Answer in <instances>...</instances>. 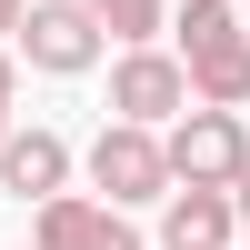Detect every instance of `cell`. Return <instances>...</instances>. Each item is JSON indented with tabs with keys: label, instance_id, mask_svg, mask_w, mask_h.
<instances>
[{
	"label": "cell",
	"instance_id": "cell-9",
	"mask_svg": "<svg viewBox=\"0 0 250 250\" xmlns=\"http://www.w3.org/2000/svg\"><path fill=\"white\" fill-rule=\"evenodd\" d=\"M80 10H90L110 40H130V50H150V40H160V0H80Z\"/></svg>",
	"mask_w": 250,
	"mask_h": 250
},
{
	"label": "cell",
	"instance_id": "cell-5",
	"mask_svg": "<svg viewBox=\"0 0 250 250\" xmlns=\"http://www.w3.org/2000/svg\"><path fill=\"white\" fill-rule=\"evenodd\" d=\"M190 110V70H180V50H120L110 70V120H140V130H160V120Z\"/></svg>",
	"mask_w": 250,
	"mask_h": 250
},
{
	"label": "cell",
	"instance_id": "cell-10",
	"mask_svg": "<svg viewBox=\"0 0 250 250\" xmlns=\"http://www.w3.org/2000/svg\"><path fill=\"white\" fill-rule=\"evenodd\" d=\"M10 100H20V60L0 50V140H10Z\"/></svg>",
	"mask_w": 250,
	"mask_h": 250
},
{
	"label": "cell",
	"instance_id": "cell-3",
	"mask_svg": "<svg viewBox=\"0 0 250 250\" xmlns=\"http://www.w3.org/2000/svg\"><path fill=\"white\" fill-rule=\"evenodd\" d=\"M90 190L110 200V210H130V200H170V150H160V130H140V120H110V130L90 140Z\"/></svg>",
	"mask_w": 250,
	"mask_h": 250
},
{
	"label": "cell",
	"instance_id": "cell-1",
	"mask_svg": "<svg viewBox=\"0 0 250 250\" xmlns=\"http://www.w3.org/2000/svg\"><path fill=\"white\" fill-rule=\"evenodd\" d=\"M170 50L190 70V100H210V110L250 100V20H240V0H180Z\"/></svg>",
	"mask_w": 250,
	"mask_h": 250
},
{
	"label": "cell",
	"instance_id": "cell-6",
	"mask_svg": "<svg viewBox=\"0 0 250 250\" xmlns=\"http://www.w3.org/2000/svg\"><path fill=\"white\" fill-rule=\"evenodd\" d=\"M40 250H140V230L110 210V200L60 190V200H40Z\"/></svg>",
	"mask_w": 250,
	"mask_h": 250
},
{
	"label": "cell",
	"instance_id": "cell-2",
	"mask_svg": "<svg viewBox=\"0 0 250 250\" xmlns=\"http://www.w3.org/2000/svg\"><path fill=\"white\" fill-rule=\"evenodd\" d=\"M160 150H170V180L180 190H240V170H250V130H240V110H180L170 130H160Z\"/></svg>",
	"mask_w": 250,
	"mask_h": 250
},
{
	"label": "cell",
	"instance_id": "cell-8",
	"mask_svg": "<svg viewBox=\"0 0 250 250\" xmlns=\"http://www.w3.org/2000/svg\"><path fill=\"white\" fill-rule=\"evenodd\" d=\"M230 230H240L230 190H170V210H160V250H230Z\"/></svg>",
	"mask_w": 250,
	"mask_h": 250
},
{
	"label": "cell",
	"instance_id": "cell-11",
	"mask_svg": "<svg viewBox=\"0 0 250 250\" xmlns=\"http://www.w3.org/2000/svg\"><path fill=\"white\" fill-rule=\"evenodd\" d=\"M20 20H30V0H0V40H20Z\"/></svg>",
	"mask_w": 250,
	"mask_h": 250
},
{
	"label": "cell",
	"instance_id": "cell-7",
	"mask_svg": "<svg viewBox=\"0 0 250 250\" xmlns=\"http://www.w3.org/2000/svg\"><path fill=\"white\" fill-rule=\"evenodd\" d=\"M0 190L10 200H60L70 190V140L60 130H10L0 140Z\"/></svg>",
	"mask_w": 250,
	"mask_h": 250
},
{
	"label": "cell",
	"instance_id": "cell-12",
	"mask_svg": "<svg viewBox=\"0 0 250 250\" xmlns=\"http://www.w3.org/2000/svg\"><path fill=\"white\" fill-rule=\"evenodd\" d=\"M230 200H240V220H250V170H240V190H230Z\"/></svg>",
	"mask_w": 250,
	"mask_h": 250
},
{
	"label": "cell",
	"instance_id": "cell-4",
	"mask_svg": "<svg viewBox=\"0 0 250 250\" xmlns=\"http://www.w3.org/2000/svg\"><path fill=\"white\" fill-rule=\"evenodd\" d=\"M100 20L80 10V0H30V20H20V60H30V70H50V80H80L100 60Z\"/></svg>",
	"mask_w": 250,
	"mask_h": 250
}]
</instances>
